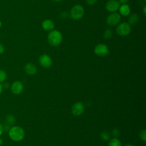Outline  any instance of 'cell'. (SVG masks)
Here are the masks:
<instances>
[{"label": "cell", "instance_id": "obj_1", "mask_svg": "<svg viewBox=\"0 0 146 146\" xmlns=\"http://www.w3.org/2000/svg\"><path fill=\"white\" fill-rule=\"evenodd\" d=\"M25 133L23 129L17 125L12 127L9 131V137L14 141H20L23 140L25 137Z\"/></svg>", "mask_w": 146, "mask_h": 146}, {"label": "cell", "instance_id": "obj_2", "mask_svg": "<svg viewBox=\"0 0 146 146\" xmlns=\"http://www.w3.org/2000/svg\"><path fill=\"white\" fill-rule=\"evenodd\" d=\"M47 40L50 45L52 46H57L62 42V35L58 30H51L48 34Z\"/></svg>", "mask_w": 146, "mask_h": 146}, {"label": "cell", "instance_id": "obj_3", "mask_svg": "<svg viewBox=\"0 0 146 146\" xmlns=\"http://www.w3.org/2000/svg\"><path fill=\"white\" fill-rule=\"evenodd\" d=\"M84 13L83 7L79 5L74 6L70 11V17L72 19L79 20L83 17Z\"/></svg>", "mask_w": 146, "mask_h": 146}, {"label": "cell", "instance_id": "obj_4", "mask_svg": "<svg viewBox=\"0 0 146 146\" xmlns=\"http://www.w3.org/2000/svg\"><path fill=\"white\" fill-rule=\"evenodd\" d=\"M131 30V25L127 22H123L119 24L116 29V33L119 35L123 36L128 35L130 33Z\"/></svg>", "mask_w": 146, "mask_h": 146}, {"label": "cell", "instance_id": "obj_5", "mask_svg": "<svg viewBox=\"0 0 146 146\" xmlns=\"http://www.w3.org/2000/svg\"><path fill=\"white\" fill-rule=\"evenodd\" d=\"M94 52L98 56H104L109 54V50L107 45L105 44L100 43L95 47Z\"/></svg>", "mask_w": 146, "mask_h": 146}, {"label": "cell", "instance_id": "obj_6", "mask_svg": "<svg viewBox=\"0 0 146 146\" xmlns=\"http://www.w3.org/2000/svg\"><path fill=\"white\" fill-rule=\"evenodd\" d=\"M120 18L121 17L119 13H113L107 17L106 21L108 25L113 26L116 25L120 22Z\"/></svg>", "mask_w": 146, "mask_h": 146}, {"label": "cell", "instance_id": "obj_7", "mask_svg": "<svg viewBox=\"0 0 146 146\" xmlns=\"http://www.w3.org/2000/svg\"><path fill=\"white\" fill-rule=\"evenodd\" d=\"M11 91L15 95H19L23 90V85L20 81H15L10 86Z\"/></svg>", "mask_w": 146, "mask_h": 146}, {"label": "cell", "instance_id": "obj_8", "mask_svg": "<svg viewBox=\"0 0 146 146\" xmlns=\"http://www.w3.org/2000/svg\"><path fill=\"white\" fill-rule=\"evenodd\" d=\"M39 63L44 68H48L52 64V60L50 56L47 54L41 55L39 58Z\"/></svg>", "mask_w": 146, "mask_h": 146}, {"label": "cell", "instance_id": "obj_9", "mask_svg": "<svg viewBox=\"0 0 146 146\" xmlns=\"http://www.w3.org/2000/svg\"><path fill=\"white\" fill-rule=\"evenodd\" d=\"M84 110V106L81 102L75 103L72 107L71 112L75 116H79L83 112Z\"/></svg>", "mask_w": 146, "mask_h": 146}, {"label": "cell", "instance_id": "obj_10", "mask_svg": "<svg viewBox=\"0 0 146 146\" xmlns=\"http://www.w3.org/2000/svg\"><path fill=\"white\" fill-rule=\"evenodd\" d=\"M120 3L117 0H110L106 4V9L110 12H115L119 10Z\"/></svg>", "mask_w": 146, "mask_h": 146}, {"label": "cell", "instance_id": "obj_11", "mask_svg": "<svg viewBox=\"0 0 146 146\" xmlns=\"http://www.w3.org/2000/svg\"><path fill=\"white\" fill-rule=\"evenodd\" d=\"M54 26V23L50 19H45L42 23V27L46 31L52 30Z\"/></svg>", "mask_w": 146, "mask_h": 146}, {"label": "cell", "instance_id": "obj_12", "mask_svg": "<svg viewBox=\"0 0 146 146\" xmlns=\"http://www.w3.org/2000/svg\"><path fill=\"white\" fill-rule=\"evenodd\" d=\"M25 71L27 74L33 75L36 73L37 69H36V66L34 64L29 63L25 65Z\"/></svg>", "mask_w": 146, "mask_h": 146}, {"label": "cell", "instance_id": "obj_13", "mask_svg": "<svg viewBox=\"0 0 146 146\" xmlns=\"http://www.w3.org/2000/svg\"><path fill=\"white\" fill-rule=\"evenodd\" d=\"M119 10L120 14L123 16H127L131 11L129 6L127 4H123L121 5V6H120Z\"/></svg>", "mask_w": 146, "mask_h": 146}, {"label": "cell", "instance_id": "obj_14", "mask_svg": "<svg viewBox=\"0 0 146 146\" xmlns=\"http://www.w3.org/2000/svg\"><path fill=\"white\" fill-rule=\"evenodd\" d=\"M139 16L136 14H132L128 18V24L130 25H135L139 21Z\"/></svg>", "mask_w": 146, "mask_h": 146}, {"label": "cell", "instance_id": "obj_15", "mask_svg": "<svg viewBox=\"0 0 146 146\" xmlns=\"http://www.w3.org/2000/svg\"><path fill=\"white\" fill-rule=\"evenodd\" d=\"M108 146H121V144L119 139L117 138H113L110 141Z\"/></svg>", "mask_w": 146, "mask_h": 146}, {"label": "cell", "instance_id": "obj_16", "mask_svg": "<svg viewBox=\"0 0 146 146\" xmlns=\"http://www.w3.org/2000/svg\"><path fill=\"white\" fill-rule=\"evenodd\" d=\"M104 38L106 39H110L112 36V31L111 29H107L104 32Z\"/></svg>", "mask_w": 146, "mask_h": 146}, {"label": "cell", "instance_id": "obj_17", "mask_svg": "<svg viewBox=\"0 0 146 146\" xmlns=\"http://www.w3.org/2000/svg\"><path fill=\"white\" fill-rule=\"evenodd\" d=\"M7 78V74L6 72L3 70H0V83H3L5 82Z\"/></svg>", "mask_w": 146, "mask_h": 146}, {"label": "cell", "instance_id": "obj_18", "mask_svg": "<svg viewBox=\"0 0 146 146\" xmlns=\"http://www.w3.org/2000/svg\"><path fill=\"white\" fill-rule=\"evenodd\" d=\"M6 120L7 123H9L10 124H13L15 121V119L14 116L12 115H8L6 117Z\"/></svg>", "mask_w": 146, "mask_h": 146}, {"label": "cell", "instance_id": "obj_19", "mask_svg": "<svg viewBox=\"0 0 146 146\" xmlns=\"http://www.w3.org/2000/svg\"><path fill=\"white\" fill-rule=\"evenodd\" d=\"M100 137L102 140H103L104 141H107L110 139V133L107 131H103V132L101 133Z\"/></svg>", "mask_w": 146, "mask_h": 146}, {"label": "cell", "instance_id": "obj_20", "mask_svg": "<svg viewBox=\"0 0 146 146\" xmlns=\"http://www.w3.org/2000/svg\"><path fill=\"white\" fill-rule=\"evenodd\" d=\"M140 139L144 142L146 141V131L145 129H143L139 133Z\"/></svg>", "mask_w": 146, "mask_h": 146}, {"label": "cell", "instance_id": "obj_21", "mask_svg": "<svg viewBox=\"0 0 146 146\" xmlns=\"http://www.w3.org/2000/svg\"><path fill=\"white\" fill-rule=\"evenodd\" d=\"M86 3L88 5H94L96 2L97 0H86Z\"/></svg>", "mask_w": 146, "mask_h": 146}, {"label": "cell", "instance_id": "obj_22", "mask_svg": "<svg viewBox=\"0 0 146 146\" xmlns=\"http://www.w3.org/2000/svg\"><path fill=\"white\" fill-rule=\"evenodd\" d=\"M2 85L3 89H7L10 87V84L8 82H3V84Z\"/></svg>", "mask_w": 146, "mask_h": 146}, {"label": "cell", "instance_id": "obj_23", "mask_svg": "<svg viewBox=\"0 0 146 146\" xmlns=\"http://www.w3.org/2000/svg\"><path fill=\"white\" fill-rule=\"evenodd\" d=\"M5 51V48L4 46H3L2 44L0 43V54H2Z\"/></svg>", "mask_w": 146, "mask_h": 146}, {"label": "cell", "instance_id": "obj_24", "mask_svg": "<svg viewBox=\"0 0 146 146\" xmlns=\"http://www.w3.org/2000/svg\"><path fill=\"white\" fill-rule=\"evenodd\" d=\"M112 133H113V136H117L118 135H119V131H118V129H113V131H112Z\"/></svg>", "mask_w": 146, "mask_h": 146}, {"label": "cell", "instance_id": "obj_25", "mask_svg": "<svg viewBox=\"0 0 146 146\" xmlns=\"http://www.w3.org/2000/svg\"><path fill=\"white\" fill-rule=\"evenodd\" d=\"M129 1V0H119V2L123 5V4H126L127 2H128Z\"/></svg>", "mask_w": 146, "mask_h": 146}, {"label": "cell", "instance_id": "obj_26", "mask_svg": "<svg viewBox=\"0 0 146 146\" xmlns=\"http://www.w3.org/2000/svg\"><path fill=\"white\" fill-rule=\"evenodd\" d=\"M3 126H2V125L1 124V123H0V136H1V135L2 134V133H3Z\"/></svg>", "mask_w": 146, "mask_h": 146}, {"label": "cell", "instance_id": "obj_27", "mask_svg": "<svg viewBox=\"0 0 146 146\" xmlns=\"http://www.w3.org/2000/svg\"><path fill=\"white\" fill-rule=\"evenodd\" d=\"M2 91H3V87H2V84L0 83V95L2 94Z\"/></svg>", "mask_w": 146, "mask_h": 146}, {"label": "cell", "instance_id": "obj_28", "mask_svg": "<svg viewBox=\"0 0 146 146\" xmlns=\"http://www.w3.org/2000/svg\"><path fill=\"white\" fill-rule=\"evenodd\" d=\"M145 10H146V6H144V7L143 8V14L144 15H145Z\"/></svg>", "mask_w": 146, "mask_h": 146}, {"label": "cell", "instance_id": "obj_29", "mask_svg": "<svg viewBox=\"0 0 146 146\" xmlns=\"http://www.w3.org/2000/svg\"><path fill=\"white\" fill-rule=\"evenodd\" d=\"M53 1H55V2H60V1H62L63 0H52Z\"/></svg>", "mask_w": 146, "mask_h": 146}, {"label": "cell", "instance_id": "obj_30", "mask_svg": "<svg viewBox=\"0 0 146 146\" xmlns=\"http://www.w3.org/2000/svg\"><path fill=\"white\" fill-rule=\"evenodd\" d=\"M2 22H1V21H0V29L1 28V27H2Z\"/></svg>", "mask_w": 146, "mask_h": 146}, {"label": "cell", "instance_id": "obj_31", "mask_svg": "<svg viewBox=\"0 0 146 146\" xmlns=\"http://www.w3.org/2000/svg\"><path fill=\"white\" fill-rule=\"evenodd\" d=\"M124 146H133V145H131V144H126V145H124Z\"/></svg>", "mask_w": 146, "mask_h": 146}, {"label": "cell", "instance_id": "obj_32", "mask_svg": "<svg viewBox=\"0 0 146 146\" xmlns=\"http://www.w3.org/2000/svg\"><path fill=\"white\" fill-rule=\"evenodd\" d=\"M2 144V140L0 139V145H1Z\"/></svg>", "mask_w": 146, "mask_h": 146}]
</instances>
